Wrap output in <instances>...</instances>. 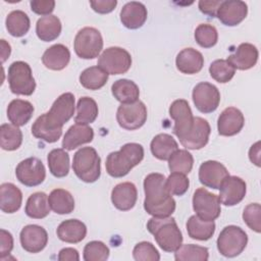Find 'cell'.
<instances>
[{
  "mask_svg": "<svg viewBox=\"0 0 261 261\" xmlns=\"http://www.w3.org/2000/svg\"><path fill=\"white\" fill-rule=\"evenodd\" d=\"M165 176L153 172L144 179V209L154 217L170 216L175 210V201L165 188Z\"/></svg>",
  "mask_w": 261,
  "mask_h": 261,
  "instance_id": "cell-1",
  "label": "cell"
},
{
  "mask_svg": "<svg viewBox=\"0 0 261 261\" xmlns=\"http://www.w3.org/2000/svg\"><path fill=\"white\" fill-rule=\"evenodd\" d=\"M144 158V148L138 143H127L119 151L111 152L106 158V171L112 177L125 176Z\"/></svg>",
  "mask_w": 261,
  "mask_h": 261,
  "instance_id": "cell-2",
  "label": "cell"
},
{
  "mask_svg": "<svg viewBox=\"0 0 261 261\" xmlns=\"http://www.w3.org/2000/svg\"><path fill=\"white\" fill-rule=\"evenodd\" d=\"M147 229L154 236L156 243L165 252H175L182 243V234L173 217H152Z\"/></svg>",
  "mask_w": 261,
  "mask_h": 261,
  "instance_id": "cell-3",
  "label": "cell"
},
{
  "mask_svg": "<svg viewBox=\"0 0 261 261\" xmlns=\"http://www.w3.org/2000/svg\"><path fill=\"white\" fill-rule=\"evenodd\" d=\"M72 169L81 180L95 182L101 174V158L93 147H83L73 155Z\"/></svg>",
  "mask_w": 261,
  "mask_h": 261,
  "instance_id": "cell-4",
  "label": "cell"
},
{
  "mask_svg": "<svg viewBox=\"0 0 261 261\" xmlns=\"http://www.w3.org/2000/svg\"><path fill=\"white\" fill-rule=\"evenodd\" d=\"M7 80L13 94L31 96L36 89V82L31 66L24 61H14L8 67Z\"/></svg>",
  "mask_w": 261,
  "mask_h": 261,
  "instance_id": "cell-5",
  "label": "cell"
},
{
  "mask_svg": "<svg viewBox=\"0 0 261 261\" xmlns=\"http://www.w3.org/2000/svg\"><path fill=\"white\" fill-rule=\"evenodd\" d=\"M217 249L219 253L228 258L239 256L248 244V236L240 226L227 225L217 238Z\"/></svg>",
  "mask_w": 261,
  "mask_h": 261,
  "instance_id": "cell-6",
  "label": "cell"
},
{
  "mask_svg": "<svg viewBox=\"0 0 261 261\" xmlns=\"http://www.w3.org/2000/svg\"><path fill=\"white\" fill-rule=\"evenodd\" d=\"M73 48L75 54L80 58L94 59L98 57L103 49V38L101 33L95 28H83L75 35Z\"/></svg>",
  "mask_w": 261,
  "mask_h": 261,
  "instance_id": "cell-7",
  "label": "cell"
},
{
  "mask_svg": "<svg viewBox=\"0 0 261 261\" xmlns=\"http://www.w3.org/2000/svg\"><path fill=\"white\" fill-rule=\"evenodd\" d=\"M98 66L108 74H122L130 68L132 56L123 48L109 47L99 56Z\"/></svg>",
  "mask_w": 261,
  "mask_h": 261,
  "instance_id": "cell-8",
  "label": "cell"
},
{
  "mask_svg": "<svg viewBox=\"0 0 261 261\" xmlns=\"http://www.w3.org/2000/svg\"><path fill=\"white\" fill-rule=\"evenodd\" d=\"M193 209L202 220L214 221L221 212L219 198L205 188H199L193 195Z\"/></svg>",
  "mask_w": 261,
  "mask_h": 261,
  "instance_id": "cell-9",
  "label": "cell"
},
{
  "mask_svg": "<svg viewBox=\"0 0 261 261\" xmlns=\"http://www.w3.org/2000/svg\"><path fill=\"white\" fill-rule=\"evenodd\" d=\"M116 120L119 126L124 129H138L147 120V108L140 100L129 104H120L117 108Z\"/></svg>",
  "mask_w": 261,
  "mask_h": 261,
  "instance_id": "cell-10",
  "label": "cell"
},
{
  "mask_svg": "<svg viewBox=\"0 0 261 261\" xmlns=\"http://www.w3.org/2000/svg\"><path fill=\"white\" fill-rule=\"evenodd\" d=\"M15 175L18 181L25 187H36L44 181L46 169L39 158L29 157L17 164Z\"/></svg>",
  "mask_w": 261,
  "mask_h": 261,
  "instance_id": "cell-11",
  "label": "cell"
},
{
  "mask_svg": "<svg viewBox=\"0 0 261 261\" xmlns=\"http://www.w3.org/2000/svg\"><path fill=\"white\" fill-rule=\"evenodd\" d=\"M169 115L174 120L173 134L180 141L190 133L194 122V116L188 101L185 99L174 100L169 107Z\"/></svg>",
  "mask_w": 261,
  "mask_h": 261,
  "instance_id": "cell-12",
  "label": "cell"
},
{
  "mask_svg": "<svg viewBox=\"0 0 261 261\" xmlns=\"http://www.w3.org/2000/svg\"><path fill=\"white\" fill-rule=\"evenodd\" d=\"M192 98L196 108L200 112L211 113L215 111L219 105L220 93L214 85L202 82L197 84L193 89Z\"/></svg>",
  "mask_w": 261,
  "mask_h": 261,
  "instance_id": "cell-13",
  "label": "cell"
},
{
  "mask_svg": "<svg viewBox=\"0 0 261 261\" xmlns=\"http://www.w3.org/2000/svg\"><path fill=\"white\" fill-rule=\"evenodd\" d=\"M247 186L244 179L236 175H228L219 188V201L225 206L239 204L246 196Z\"/></svg>",
  "mask_w": 261,
  "mask_h": 261,
  "instance_id": "cell-14",
  "label": "cell"
},
{
  "mask_svg": "<svg viewBox=\"0 0 261 261\" xmlns=\"http://www.w3.org/2000/svg\"><path fill=\"white\" fill-rule=\"evenodd\" d=\"M229 175L226 167L215 160H208L203 162L199 168L200 182L214 190H219L222 181Z\"/></svg>",
  "mask_w": 261,
  "mask_h": 261,
  "instance_id": "cell-15",
  "label": "cell"
},
{
  "mask_svg": "<svg viewBox=\"0 0 261 261\" xmlns=\"http://www.w3.org/2000/svg\"><path fill=\"white\" fill-rule=\"evenodd\" d=\"M21 247L29 253H39L45 249L48 243L46 229L37 224L25 225L19 234Z\"/></svg>",
  "mask_w": 261,
  "mask_h": 261,
  "instance_id": "cell-16",
  "label": "cell"
},
{
  "mask_svg": "<svg viewBox=\"0 0 261 261\" xmlns=\"http://www.w3.org/2000/svg\"><path fill=\"white\" fill-rule=\"evenodd\" d=\"M74 114V96L72 93L61 94L47 112L49 119L58 126H63Z\"/></svg>",
  "mask_w": 261,
  "mask_h": 261,
  "instance_id": "cell-17",
  "label": "cell"
},
{
  "mask_svg": "<svg viewBox=\"0 0 261 261\" xmlns=\"http://www.w3.org/2000/svg\"><path fill=\"white\" fill-rule=\"evenodd\" d=\"M248 14V6L241 0H226L222 1L216 16L227 27H234L241 23Z\"/></svg>",
  "mask_w": 261,
  "mask_h": 261,
  "instance_id": "cell-18",
  "label": "cell"
},
{
  "mask_svg": "<svg viewBox=\"0 0 261 261\" xmlns=\"http://www.w3.org/2000/svg\"><path fill=\"white\" fill-rule=\"evenodd\" d=\"M211 127L209 122L199 116L194 117V122L190 133L180 140V144L190 150H199L205 147L209 141Z\"/></svg>",
  "mask_w": 261,
  "mask_h": 261,
  "instance_id": "cell-19",
  "label": "cell"
},
{
  "mask_svg": "<svg viewBox=\"0 0 261 261\" xmlns=\"http://www.w3.org/2000/svg\"><path fill=\"white\" fill-rule=\"evenodd\" d=\"M245 124V117L236 107L225 108L217 120V129L220 136L231 137L239 134Z\"/></svg>",
  "mask_w": 261,
  "mask_h": 261,
  "instance_id": "cell-20",
  "label": "cell"
},
{
  "mask_svg": "<svg viewBox=\"0 0 261 261\" xmlns=\"http://www.w3.org/2000/svg\"><path fill=\"white\" fill-rule=\"evenodd\" d=\"M137 199V188L129 181L116 185L111 192V202L120 211L130 210L136 205Z\"/></svg>",
  "mask_w": 261,
  "mask_h": 261,
  "instance_id": "cell-21",
  "label": "cell"
},
{
  "mask_svg": "<svg viewBox=\"0 0 261 261\" xmlns=\"http://www.w3.org/2000/svg\"><path fill=\"white\" fill-rule=\"evenodd\" d=\"M259 56L256 46L250 43H242L236 49V51L227 57V61L236 68L240 70H247L255 66Z\"/></svg>",
  "mask_w": 261,
  "mask_h": 261,
  "instance_id": "cell-22",
  "label": "cell"
},
{
  "mask_svg": "<svg viewBox=\"0 0 261 261\" xmlns=\"http://www.w3.org/2000/svg\"><path fill=\"white\" fill-rule=\"evenodd\" d=\"M148 12L146 6L137 1H130L123 5L120 10V21L129 30H137L147 20Z\"/></svg>",
  "mask_w": 261,
  "mask_h": 261,
  "instance_id": "cell-23",
  "label": "cell"
},
{
  "mask_svg": "<svg viewBox=\"0 0 261 261\" xmlns=\"http://www.w3.org/2000/svg\"><path fill=\"white\" fill-rule=\"evenodd\" d=\"M94 139V130L88 124L75 123L65 133L62 140L64 150L71 151L84 144L91 143Z\"/></svg>",
  "mask_w": 261,
  "mask_h": 261,
  "instance_id": "cell-24",
  "label": "cell"
},
{
  "mask_svg": "<svg viewBox=\"0 0 261 261\" xmlns=\"http://www.w3.org/2000/svg\"><path fill=\"white\" fill-rule=\"evenodd\" d=\"M175 65L181 73L195 74L203 68L204 57L194 48H185L176 55Z\"/></svg>",
  "mask_w": 261,
  "mask_h": 261,
  "instance_id": "cell-25",
  "label": "cell"
},
{
  "mask_svg": "<svg viewBox=\"0 0 261 261\" xmlns=\"http://www.w3.org/2000/svg\"><path fill=\"white\" fill-rule=\"evenodd\" d=\"M32 134L35 138L47 143H55L62 135V127L54 124L47 113H44L35 120L32 125Z\"/></svg>",
  "mask_w": 261,
  "mask_h": 261,
  "instance_id": "cell-26",
  "label": "cell"
},
{
  "mask_svg": "<svg viewBox=\"0 0 261 261\" xmlns=\"http://www.w3.org/2000/svg\"><path fill=\"white\" fill-rule=\"evenodd\" d=\"M56 233L62 242L77 244L86 238L87 226L79 219H67L58 225Z\"/></svg>",
  "mask_w": 261,
  "mask_h": 261,
  "instance_id": "cell-27",
  "label": "cell"
},
{
  "mask_svg": "<svg viewBox=\"0 0 261 261\" xmlns=\"http://www.w3.org/2000/svg\"><path fill=\"white\" fill-rule=\"evenodd\" d=\"M70 60L68 48L62 44H55L46 49L42 56L43 64L51 70H61L67 66Z\"/></svg>",
  "mask_w": 261,
  "mask_h": 261,
  "instance_id": "cell-28",
  "label": "cell"
},
{
  "mask_svg": "<svg viewBox=\"0 0 261 261\" xmlns=\"http://www.w3.org/2000/svg\"><path fill=\"white\" fill-rule=\"evenodd\" d=\"M22 202L21 191L11 182H4L0 186V208L4 213L16 212Z\"/></svg>",
  "mask_w": 261,
  "mask_h": 261,
  "instance_id": "cell-29",
  "label": "cell"
},
{
  "mask_svg": "<svg viewBox=\"0 0 261 261\" xmlns=\"http://www.w3.org/2000/svg\"><path fill=\"white\" fill-rule=\"evenodd\" d=\"M34 110V106L31 102L21 99H14L8 104L7 117L12 124L22 126L30 121Z\"/></svg>",
  "mask_w": 261,
  "mask_h": 261,
  "instance_id": "cell-30",
  "label": "cell"
},
{
  "mask_svg": "<svg viewBox=\"0 0 261 261\" xmlns=\"http://www.w3.org/2000/svg\"><path fill=\"white\" fill-rule=\"evenodd\" d=\"M61 21L53 14L42 16L36 24V33L38 38L44 42H51L57 39L61 33Z\"/></svg>",
  "mask_w": 261,
  "mask_h": 261,
  "instance_id": "cell-31",
  "label": "cell"
},
{
  "mask_svg": "<svg viewBox=\"0 0 261 261\" xmlns=\"http://www.w3.org/2000/svg\"><path fill=\"white\" fill-rule=\"evenodd\" d=\"M111 92L114 98L121 104H129L138 101L140 90L137 84L130 80L120 79L111 86Z\"/></svg>",
  "mask_w": 261,
  "mask_h": 261,
  "instance_id": "cell-32",
  "label": "cell"
},
{
  "mask_svg": "<svg viewBox=\"0 0 261 261\" xmlns=\"http://www.w3.org/2000/svg\"><path fill=\"white\" fill-rule=\"evenodd\" d=\"M154 157L159 160H168L169 157L178 149L177 142L168 134H158L153 138L150 145Z\"/></svg>",
  "mask_w": 261,
  "mask_h": 261,
  "instance_id": "cell-33",
  "label": "cell"
},
{
  "mask_svg": "<svg viewBox=\"0 0 261 261\" xmlns=\"http://www.w3.org/2000/svg\"><path fill=\"white\" fill-rule=\"evenodd\" d=\"M187 231L190 238L198 241H207L215 232L214 221H206L197 215H192L187 221Z\"/></svg>",
  "mask_w": 261,
  "mask_h": 261,
  "instance_id": "cell-34",
  "label": "cell"
},
{
  "mask_svg": "<svg viewBox=\"0 0 261 261\" xmlns=\"http://www.w3.org/2000/svg\"><path fill=\"white\" fill-rule=\"evenodd\" d=\"M50 208L57 214H69L74 209L72 195L64 189H55L48 196Z\"/></svg>",
  "mask_w": 261,
  "mask_h": 261,
  "instance_id": "cell-35",
  "label": "cell"
},
{
  "mask_svg": "<svg viewBox=\"0 0 261 261\" xmlns=\"http://www.w3.org/2000/svg\"><path fill=\"white\" fill-rule=\"evenodd\" d=\"M50 209L47 195L43 192H37L29 197L24 212L31 218L42 219L48 216Z\"/></svg>",
  "mask_w": 261,
  "mask_h": 261,
  "instance_id": "cell-36",
  "label": "cell"
},
{
  "mask_svg": "<svg viewBox=\"0 0 261 261\" xmlns=\"http://www.w3.org/2000/svg\"><path fill=\"white\" fill-rule=\"evenodd\" d=\"M49 170L55 177H64L69 172V155L64 149H53L47 156Z\"/></svg>",
  "mask_w": 261,
  "mask_h": 261,
  "instance_id": "cell-37",
  "label": "cell"
},
{
  "mask_svg": "<svg viewBox=\"0 0 261 261\" xmlns=\"http://www.w3.org/2000/svg\"><path fill=\"white\" fill-rule=\"evenodd\" d=\"M6 29L8 33L13 37H22L24 36L31 27L30 17L22 10H13L8 13L5 20Z\"/></svg>",
  "mask_w": 261,
  "mask_h": 261,
  "instance_id": "cell-38",
  "label": "cell"
},
{
  "mask_svg": "<svg viewBox=\"0 0 261 261\" xmlns=\"http://www.w3.org/2000/svg\"><path fill=\"white\" fill-rule=\"evenodd\" d=\"M108 81V73L99 66H91L86 68L80 74L81 85L88 90H99L105 86Z\"/></svg>",
  "mask_w": 261,
  "mask_h": 261,
  "instance_id": "cell-39",
  "label": "cell"
},
{
  "mask_svg": "<svg viewBox=\"0 0 261 261\" xmlns=\"http://www.w3.org/2000/svg\"><path fill=\"white\" fill-rule=\"evenodd\" d=\"M98 105L91 97H82L77 101L76 115L74 122L79 124H89L96 120L98 116Z\"/></svg>",
  "mask_w": 261,
  "mask_h": 261,
  "instance_id": "cell-40",
  "label": "cell"
},
{
  "mask_svg": "<svg viewBox=\"0 0 261 261\" xmlns=\"http://www.w3.org/2000/svg\"><path fill=\"white\" fill-rule=\"evenodd\" d=\"M22 143V133L18 126L9 123H3L0 126V146L3 150L14 151Z\"/></svg>",
  "mask_w": 261,
  "mask_h": 261,
  "instance_id": "cell-41",
  "label": "cell"
},
{
  "mask_svg": "<svg viewBox=\"0 0 261 261\" xmlns=\"http://www.w3.org/2000/svg\"><path fill=\"white\" fill-rule=\"evenodd\" d=\"M209 258V251L206 247L185 244L174 252V259L176 261H206Z\"/></svg>",
  "mask_w": 261,
  "mask_h": 261,
  "instance_id": "cell-42",
  "label": "cell"
},
{
  "mask_svg": "<svg viewBox=\"0 0 261 261\" xmlns=\"http://www.w3.org/2000/svg\"><path fill=\"white\" fill-rule=\"evenodd\" d=\"M194 165L193 155L187 150H176L168 159V167L171 172L188 174Z\"/></svg>",
  "mask_w": 261,
  "mask_h": 261,
  "instance_id": "cell-43",
  "label": "cell"
},
{
  "mask_svg": "<svg viewBox=\"0 0 261 261\" xmlns=\"http://www.w3.org/2000/svg\"><path fill=\"white\" fill-rule=\"evenodd\" d=\"M209 73L213 80L220 84L228 83L236 73V68L225 59L214 60L209 66Z\"/></svg>",
  "mask_w": 261,
  "mask_h": 261,
  "instance_id": "cell-44",
  "label": "cell"
},
{
  "mask_svg": "<svg viewBox=\"0 0 261 261\" xmlns=\"http://www.w3.org/2000/svg\"><path fill=\"white\" fill-rule=\"evenodd\" d=\"M195 40L203 48H211L218 41V33L214 25L201 23L195 30Z\"/></svg>",
  "mask_w": 261,
  "mask_h": 261,
  "instance_id": "cell-45",
  "label": "cell"
},
{
  "mask_svg": "<svg viewBox=\"0 0 261 261\" xmlns=\"http://www.w3.org/2000/svg\"><path fill=\"white\" fill-rule=\"evenodd\" d=\"M109 248L101 241L89 242L84 248L85 261H105L109 257Z\"/></svg>",
  "mask_w": 261,
  "mask_h": 261,
  "instance_id": "cell-46",
  "label": "cell"
},
{
  "mask_svg": "<svg viewBox=\"0 0 261 261\" xmlns=\"http://www.w3.org/2000/svg\"><path fill=\"white\" fill-rule=\"evenodd\" d=\"M189 186V178L186 176V174L179 172H172L165 179V188L171 196H182L188 191Z\"/></svg>",
  "mask_w": 261,
  "mask_h": 261,
  "instance_id": "cell-47",
  "label": "cell"
},
{
  "mask_svg": "<svg viewBox=\"0 0 261 261\" xmlns=\"http://www.w3.org/2000/svg\"><path fill=\"white\" fill-rule=\"evenodd\" d=\"M133 257L137 261H158L160 254L150 242L138 243L133 250Z\"/></svg>",
  "mask_w": 261,
  "mask_h": 261,
  "instance_id": "cell-48",
  "label": "cell"
},
{
  "mask_svg": "<svg viewBox=\"0 0 261 261\" xmlns=\"http://www.w3.org/2000/svg\"><path fill=\"white\" fill-rule=\"evenodd\" d=\"M245 223L255 232L261 231V206L258 203H252L246 206L243 212Z\"/></svg>",
  "mask_w": 261,
  "mask_h": 261,
  "instance_id": "cell-49",
  "label": "cell"
},
{
  "mask_svg": "<svg viewBox=\"0 0 261 261\" xmlns=\"http://www.w3.org/2000/svg\"><path fill=\"white\" fill-rule=\"evenodd\" d=\"M33 12L39 15H50L55 7V1L53 0H32L30 2Z\"/></svg>",
  "mask_w": 261,
  "mask_h": 261,
  "instance_id": "cell-50",
  "label": "cell"
},
{
  "mask_svg": "<svg viewBox=\"0 0 261 261\" xmlns=\"http://www.w3.org/2000/svg\"><path fill=\"white\" fill-rule=\"evenodd\" d=\"M13 249V237L12 234L5 230H0V258L4 259V257L8 256Z\"/></svg>",
  "mask_w": 261,
  "mask_h": 261,
  "instance_id": "cell-51",
  "label": "cell"
},
{
  "mask_svg": "<svg viewBox=\"0 0 261 261\" xmlns=\"http://www.w3.org/2000/svg\"><path fill=\"white\" fill-rule=\"evenodd\" d=\"M90 5L92 6L93 10L100 14H106L111 12L115 6L117 5L116 0H96L90 1Z\"/></svg>",
  "mask_w": 261,
  "mask_h": 261,
  "instance_id": "cell-52",
  "label": "cell"
},
{
  "mask_svg": "<svg viewBox=\"0 0 261 261\" xmlns=\"http://www.w3.org/2000/svg\"><path fill=\"white\" fill-rule=\"evenodd\" d=\"M221 2L222 1L219 0H200L198 6L202 13L209 15L211 17H215Z\"/></svg>",
  "mask_w": 261,
  "mask_h": 261,
  "instance_id": "cell-53",
  "label": "cell"
},
{
  "mask_svg": "<svg viewBox=\"0 0 261 261\" xmlns=\"http://www.w3.org/2000/svg\"><path fill=\"white\" fill-rule=\"evenodd\" d=\"M59 261H79L80 255L77 250L73 248H64L58 254Z\"/></svg>",
  "mask_w": 261,
  "mask_h": 261,
  "instance_id": "cell-54",
  "label": "cell"
},
{
  "mask_svg": "<svg viewBox=\"0 0 261 261\" xmlns=\"http://www.w3.org/2000/svg\"><path fill=\"white\" fill-rule=\"evenodd\" d=\"M249 158L256 166H260V142H256L249 150Z\"/></svg>",
  "mask_w": 261,
  "mask_h": 261,
  "instance_id": "cell-55",
  "label": "cell"
},
{
  "mask_svg": "<svg viewBox=\"0 0 261 261\" xmlns=\"http://www.w3.org/2000/svg\"><path fill=\"white\" fill-rule=\"evenodd\" d=\"M1 46H2V52H1L2 59L1 60H2V62H4L9 57L11 48H10V45L5 42V40H1Z\"/></svg>",
  "mask_w": 261,
  "mask_h": 261,
  "instance_id": "cell-56",
  "label": "cell"
}]
</instances>
